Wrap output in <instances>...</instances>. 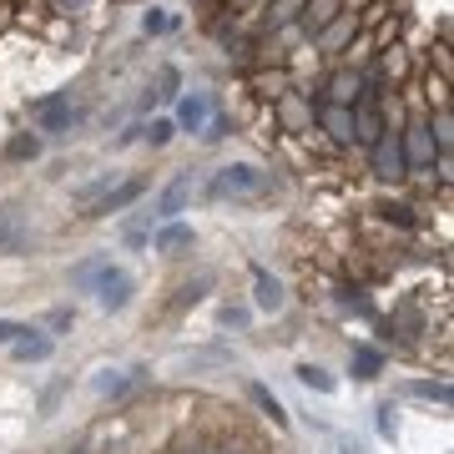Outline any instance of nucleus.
Wrapping results in <instances>:
<instances>
[{
  "mask_svg": "<svg viewBox=\"0 0 454 454\" xmlns=\"http://www.w3.org/2000/svg\"><path fill=\"white\" fill-rule=\"evenodd\" d=\"M262 192H273V172H262V167H253V162L217 167L207 177V187H202L207 202H247V197H262Z\"/></svg>",
  "mask_w": 454,
  "mask_h": 454,
  "instance_id": "obj_1",
  "label": "nucleus"
},
{
  "mask_svg": "<svg viewBox=\"0 0 454 454\" xmlns=\"http://www.w3.org/2000/svg\"><path fill=\"white\" fill-rule=\"evenodd\" d=\"M35 127L46 131V137H71V131L86 121V106H82V91L76 86H61V91H51L31 106Z\"/></svg>",
  "mask_w": 454,
  "mask_h": 454,
  "instance_id": "obj_2",
  "label": "nucleus"
},
{
  "mask_svg": "<svg viewBox=\"0 0 454 454\" xmlns=\"http://www.w3.org/2000/svg\"><path fill=\"white\" fill-rule=\"evenodd\" d=\"M192 197H197V177H192V167H182L177 177H172L162 192L152 197V207H146V212H152L157 223H177L182 212L192 207Z\"/></svg>",
  "mask_w": 454,
  "mask_h": 454,
  "instance_id": "obj_3",
  "label": "nucleus"
},
{
  "mask_svg": "<svg viewBox=\"0 0 454 454\" xmlns=\"http://www.w3.org/2000/svg\"><path fill=\"white\" fill-rule=\"evenodd\" d=\"M369 167H373V177L379 182H399L409 177V162H404V137H399V121H394L379 142L369 146Z\"/></svg>",
  "mask_w": 454,
  "mask_h": 454,
  "instance_id": "obj_4",
  "label": "nucleus"
},
{
  "mask_svg": "<svg viewBox=\"0 0 454 454\" xmlns=\"http://www.w3.org/2000/svg\"><path fill=\"white\" fill-rule=\"evenodd\" d=\"M91 293H97V309H101V313H127L131 298H137V278H131L127 268H116V262H112Z\"/></svg>",
  "mask_w": 454,
  "mask_h": 454,
  "instance_id": "obj_5",
  "label": "nucleus"
},
{
  "mask_svg": "<svg viewBox=\"0 0 454 454\" xmlns=\"http://www.w3.org/2000/svg\"><path fill=\"white\" fill-rule=\"evenodd\" d=\"M348 116H354V142H358V146H373L384 131H389V121H384V106H379V97H373V91H364V97L348 106Z\"/></svg>",
  "mask_w": 454,
  "mask_h": 454,
  "instance_id": "obj_6",
  "label": "nucleus"
},
{
  "mask_svg": "<svg viewBox=\"0 0 454 454\" xmlns=\"http://www.w3.org/2000/svg\"><path fill=\"white\" fill-rule=\"evenodd\" d=\"M152 253H162V258H187V253H192L197 247V227L192 223H157V232H152Z\"/></svg>",
  "mask_w": 454,
  "mask_h": 454,
  "instance_id": "obj_7",
  "label": "nucleus"
},
{
  "mask_svg": "<svg viewBox=\"0 0 454 454\" xmlns=\"http://www.w3.org/2000/svg\"><path fill=\"white\" fill-rule=\"evenodd\" d=\"M172 106H177V112H172V127L187 131V137H192V131H202V121H207V116L217 112L212 91H182V97L172 101Z\"/></svg>",
  "mask_w": 454,
  "mask_h": 454,
  "instance_id": "obj_8",
  "label": "nucleus"
},
{
  "mask_svg": "<svg viewBox=\"0 0 454 454\" xmlns=\"http://www.w3.org/2000/svg\"><path fill=\"white\" fill-rule=\"evenodd\" d=\"M146 187H152V177H146V172H137V177H121V182L112 187V192L101 197V202H97L91 212H82V217H116V212H127L131 202H137V197L146 192Z\"/></svg>",
  "mask_w": 454,
  "mask_h": 454,
  "instance_id": "obj_9",
  "label": "nucleus"
},
{
  "mask_svg": "<svg viewBox=\"0 0 454 454\" xmlns=\"http://www.w3.org/2000/svg\"><path fill=\"white\" fill-rule=\"evenodd\" d=\"M31 247V223H26V212L16 202H0V253L5 258H16Z\"/></svg>",
  "mask_w": 454,
  "mask_h": 454,
  "instance_id": "obj_10",
  "label": "nucleus"
},
{
  "mask_svg": "<svg viewBox=\"0 0 454 454\" xmlns=\"http://www.w3.org/2000/svg\"><path fill=\"white\" fill-rule=\"evenodd\" d=\"M283 303H288V288H283V278H273L268 268H253V309L283 313Z\"/></svg>",
  "mask_w": 454,
  "mask_h": 454,
  "instance_id": "obj_11",
  "label": "nucleus"
},
{
  "mask_svg": "<svg viewBox=\"0 0 454 454\" xmlns=\"http://www.w3.org/2000/svg\"><path fill=\"white\" fill-rule=\"evenodd\" d=\"M51 354H56V339H51L46 328H26V333L11 343V358H16V364H46Z\"/></svg>",
  "mask_w": 454,
  "mask_h": 454,
  "instance_id": "obj_12",
  "label": "nucleus"
},
{
  "mask_svg": "<svg viewBox=\"0 0 454 454\" xmlns=\"http://www.w3.org/2000/svg\"><path fill=\"white\" fill-rule=\"evenodd\" d=\"M348 373H354L358 384H373V379L384 373V348H373V343H348Z\"/></svg>",
  "mask_w": 454,
  "mask_h": 454,
  "instance_id": "obj_13",
  "label": "nucleus"
},
{
  "mask_svg": "<svg viewBox=\"0 0 454 454\" xmlns=\"http://www.w3.org/2000/svg\"><path fill=\"white\" fill-rule=\"evenodd\" d=\"M146 369H97V379H91V389L101 394V399H121V394H131L137 384H142Z\"/></svg>",
  "mask_w": 454,
  "mask_h": 454,
  "instance_id": "obj_14",
  "label": "nucleus"
},
{
  "mask_svg": "<svg viewBox=\"0 0 454 454\" xmlns=\"http://www.w3.org/2000/svg\"><path fill=\"white\" fill-rule=\"evenodd\" d=\"M339 11H343V0H303V5H298V31L318 35L328 20L339 16Z\"/></svg>",
  "mask_w": 454,
  "mask_h": 454,
  "instance_id": "obj_15",
  "label": "nucleus"
},
{
  "mask_svg": "<svg viewBox=\"0 0 454 454\" xmlns=\"http://www.w3.org/2000/svg\"><path fill=\"white\" fill-rule=\"evenodd\" d=\"M247 399H253V409H258L262 419H273L278 429H288V409H283V399H278L262 379H247Z\"/></svg>",
  "mask_w": 454,
  "mask_h": 454,
  "instance_id": "obj_16",
  "label": "nucleus"
},
{
  "mask_svg": "<svg viewBox=\"0 0 454 454\" xmlns=\"http://www.w3.org/2000/svg\"><path fill=\"white\" fill-rule=\"evenodd\" d=\"M112 268V253H91V258H82V262H71V288L76 293H91L101 283V273Z\"/></svg>",
  "mask_w": 454,
  "mask_h": 454,
  "instance_id": "obj_17",
  "label": "nucleus"
},
{
  "mask_svg": "<svg viewBox=\"0 0 454 454\" xmlns=\"http://www.w3.org/2000/svg\"><path fill=\"white\" fill-rule=\"evenodd\" d=\"M318 121H324V131L333 137V142H354V116H348V106L324 101V106H318Z\"/></svg>",
  "mask_w": 454,
  "mask_h": 454,
  "instance_id": "obj_18",
  "label": "nucleus"
},
{
  "mask_svg": "<svg viewBox=\"0 0 454 454\" xmlns=\"http://www.w3.org/2000/svg\"><path fill=\"white\" fill-rule=\"evenodd\" d=\"M348 35H358V16L354 11H339V16L318 31V41H324V51H339V46H348Z\"/></svg>",
  "mask_w": 454,
  "mask_h": 454,
  "instance_id": "obj_19",
  "label": "nucleus"
},
{
  "mask_svg": "<svg viewBox=\"0 0 454 454\" xmlns=\"http://www.w3.org/2000/svg\"><path fill=\"white\" fill-rule=\"evenodd\" d=\"M404 394H409V399H424V404L450 409V379H409Z\"/></svg>",
  "mask_w": 454,
  "mask_h": 454,
  "instance_id": "obj_20",
  "label": "nucleus"
},
{
  "mask_svg": "<svg viewBox=\"0 0 454 454\" xmlns=\"http://www.w3.org/2000/svg\"><path fill=\"white\" fill-rule=\"evenodd\" d=\"M358 97H364L358 71H339V76H328V101H333V106H354Z\"/></svg>",
  "mask_w": 454,
  "mask_h": 454,
  "instance_id": "obj_21",
  "label": "nucleus"
},
{
  "mask_svg": "<svg viewBox=\"0 0 454 454\" xmlns=\"http://www.w3.org/2000/svg\"><path fill=\"white\" fill-rule=\"evenodd\" d=\"M293 373H298V384H303V389H313V394H339V379H333L324 364H309V358H303Z\"/></svg>",
  "mask_w": 454,
  "mask_h": 454,
  "instance_id": "obj_22",
  "label": "nucleus"
},
{
  "mask_svg": "<svg viewBox=\"0 0 454 454\" xmlns=\"http://www.w3.org/2000/svg\"><path fill=\"white\" fill-rule=\"evenodd\" d=\"M116 182H121V172H101V177H91V182H86V187H76V192H71V197H76V202H82V207L91 212V207H97V202H101V197H106V192H112V187H116Z\"/></svg>",
  "mask_w": 454,
  "mask_h": 454,
  "instance_id": "obj_23",
  "label": "nucleus"
},
{
  "mask_svg": "<svg viewBox=\"0 0 454 454\" xmlns=\"http://www.w3.org/2000/svg\"><path fill=\"white\" fill-rule=\"evenodd\" d=\"M35 157H41V137L35 131H16L5 142V162H35Z\"/></svg>",
  "mask_w": 454,
  "mask_h": 454,
  "instance_id": "obj_24",
  "label": "nucleus"
},
{
  "mask_svg": "<svg viewBox=\"0 0 454 454\" xmlns=\"http://www.w3.org/2000/svg\"><path fill=\"white\" fill-rule=\"evenodd\" d=\"M152 232H157V217H152V212H137V217L121 227V243H127V247H146V243H152Z\"/></svg>",
  "mask_w": 454,
  "mask_h": 454,
  "instance_id": "obj_25",
  "label": "nucleus"
},
{
  "mask_svg": "<svg viewBox=\"0 0 454 454\" xmlns=\"http://www.w3.org/2000/svg\"><path fill=\"white\" fill-rule=\"evenodd\" d=\"M217 283V273L212 268H202V273L192 278V283H182L177 288V298H172V309H187V303H197V298H207V288Z\"/></svg>",
  "mask_w": 454,
  "mask_h": 454,
  "instance_id": "obj_26",
  "label": "nucleus"
},
{
  "mask_svg": "<svg viewBox=\"0 0 454 454\" xmlns=\"http://www.w3.org/2000/svg\"><path fill=\"white\" fill-rule=\"evenodd\" d=\"M177 97H182V71L177 66H162V71H157V91H152V101H167V106H172Z\"/></svg>",
  "mask_w": 454,
  "mask_h": 454,
  "instance_id": "obj_27",
  "label": "nucleus"
},
{
  "mask_svg": "<svg viewBox=\"0 0 454 454\" xmlns=\"http://www.w3.org/2000/svg\"><path fill=\"white\" fill-rule=\"evenodd\" d=\"M217 324H223L227 333H247V324H253V309H247V303H223V309H217Z\"/></svg>",
  "mask_w": 454,
  "mask_h": 454,
  "instance_id": "obj_28",
  "label": "nucleus"
},
{
  "mask_svg": "<svg viewBox=\"0 0 454 454\" xmlns=\"http://www.w3.org/2000/svg\"><path fill=\"white\" fill-rule=\"evenodd\" d=\"M172 137H177L172 116H152V121H142V142H146V146H167Z\"/></svg>",
  "mask_w": 454,
  "mask_h": 454,
  "instance_id": "obj_29",
  "label": "nucleus"
},
{
  "mask_svg": "<svg viewBox=\"0 0 454 454\" xmlns=\"http://www.w3.org/2000/svg\"><path fill=\"white\" fill-rule=\"evenodd\" d=\"M66 389H71V379H56V384H46V389H41V399H35V414H41V419H51V414H56V404L66 399Z\"/></svg>",
  "mask_w": 454,
  "mask_h": 454,
  "instance_id": "obj_30",
  "label": "nucleus"
},
{
  "mask_svg": "<svg viewBox=\"0 0 454 454\" xmlns=\"http://www.w3.org/2000/svg\"><path fill=\"white\" fill-rule=\"evenodd\" d=\"M373 424H379V439H399V409H394V399H384V404L373 409Z\"/></svg>",
  "mask_w": 454,
  "mask_h": 454,
  "instance_id": "obj_31",
  "label": "nucleus"
},
{
  "mask_svg": "<svg viewBox=\"0 0 454 454\" xmlns=\"http://www.w3.org/2000/svg\"><path fill=\"white\" fill-rule=\"evenodd\" d=\"M197 137H202L207 146H217V142H227V137H232V121H227L223 112H212L207 121H202V131H197Z\"/></svg>",
  "mask_w": 454,
  "mask_h": 454,
  "instance_id": "obj_32",
  "label": "nucleus"
},
{
  "mask_svg": "<svg viewBox=\"0 0 454 454\" xmlns=\"http://www.w3.org/2000/svg\"><path fill=\"white\" fill-rule=\"evenodd\" d=\"M339 309L343 313H364V318H373V298L358 288H339Z\"/></svg>",
  "mask_w": 454,
  "mask_h": 454,
  "instance_id": "obj_33",
  "label": "nucleus"
},
{
  "mask_svg": "<svg viewBox=\"0 0 454 454\" xmlns=\"http://www.w3.org/2000/svg\"><path fill=\"white\" fill-rule=\"evenodd\" d=\"M172 26H177V20L167 16V11H157V5L142 11V35H162V31H172Z\"/></svg>",
  "mask_w": 454,
  "mask_h": 454,
  "instance_id": "obj_34",
  "label": "nucleus"
},
{
  "mask_svg": "<svg viewBox=\"0 0 454 454\" xmlns=\"http://www.w3.org/2000/svg\"><path fill=\"white\" fill-rule=\"evenodd\" d=\"M66 328H76V309H66V303H61V309L46 313V333L56 339V333H66Z\"/></svg>",
  "mask_w": 454,
  "mask_h": 454,
  "instance_id": "obj_35",
  "label": "nucleus"
},
{
  "mask_svg": "<svg viewBox=\"0 0 454 454\" xmlns=\"http://www.w3.org/2000/svg\"><path fill=\"white\" fill-rule=\"evenodd\" d=\"M379 217L399 223V227H414V207H404V202H379Z\"/></svg>",
  "mask_w": 454,
  "mask_h": 454,
  "instance_id": "obj_36",
  "label": "nucleus"
},
{
  "mask_svg": "<svg viewBox=\"0 0 454 454\" xmlns=\"http://www.w3.org/2000/svg\"><path fill=\"white\" fill-rule=\"evenodd\" d=\"M20 333H26V324H16V318H0V343H16Z\"/></svg>",
  "mask_w": 454,
  "mask_h": 454,
  "instance_id": "obj_37",
  "label": "nucleus"
},
{
  "mask_svg": "<svg viewBox=\"0 0 454 454\" xmlns=\"http://www.w3.org/2000/svg\"><path fill=\"white\" fill-rule=\"evenodd\" d=\"M86 5H91V0H56V11H66V16H82Z\"/></svg>",
  "mask_w": 454,
  "mask_h": 454,
  "instance_id": "obj_38",
  "label": "nucleus"
},
{
  "mask_svg": "<svg viewBox=\"0 0 454 454\" xmlns=\"http://www.w3.org/2000/svg\"><path fill=\"white\" fill-rule=\"evenodd\" d=\"M131 142H142V121H137V127H127V131H121V137H116L112 146H131Z\"/></svg>",
  "mask_w": 454,
  "mask_h": 454,
  "instance_id": "obj_39",
  "label": "nucleus"
},
{
  "mask_svg": "<svg viewBox=\"0 0 454 454\" xmlns=\"http://www.w3.org/2000/svg\"><path fill=\"white\" fill-rule=\"evenodd\" d=\"M333 454H364V444L358 439H333Z\"/></svg>",
  "mask_w": 454,
  "mask_h": 454,
  "instance_id": "obj_40",
  "label": "nucleus"
},
{
  "mask_svg": "<svg viewBox=\"0 0 454 454\" xmlns=\"http://www.w3.org/2000/svg\"><path fill=\"white\" fill-rule=\"evenodd\" d=\"M212 454H223V450H212Z\"/></svg>",
  "mask_w": 454,
  "mask_h": 454,
  "instance_id": "obj_41",
  "label": "nucleus"
}]
</instances>
